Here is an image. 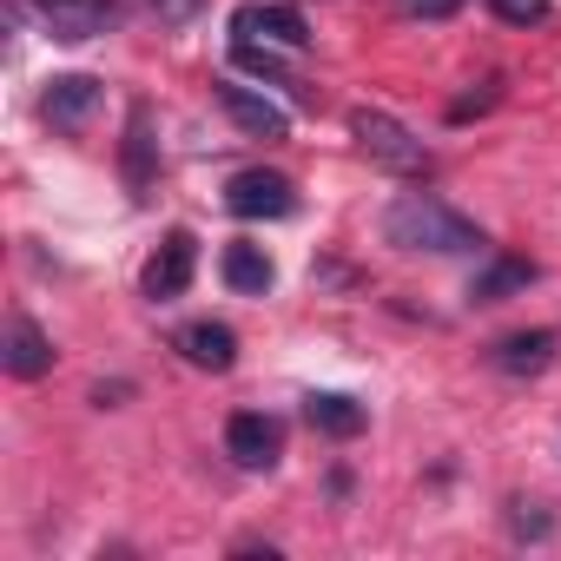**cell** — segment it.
I'll return each mask as SVG.
<instances>
[{
    "label": "cell",
    "mask_w": 561,
    "mask_h": 561,
    "mask_svg": "<svg viewBox=\"0 0 561 561\" xmlns=\"http://www.w3.org/2000/svg\"><path fill=\"white\" fill-rule=\"evenodd\" d=\"M218 106L231 113V126L238 133H251V139H285L291 133V113L277 106V100H264V93H251V87H238V80H225L218 87Z\"/></svg>",
    "instance_id": "ba28073f"
},
{
    "label": "cell",
    "mask_w": 561,
    "mask_h": 561,
    "mask_svg": "<svg viewBox=\"0 0 561 561\" xmlns=\"http://www.w3.org/2000/svg\"><path fill=\"white\" fill-rule=\"evenodd\" d=\"M231 41H257V47H285V54H305L311 47V21L285 0H244L231 14Z\"/></svg>",
    "instance_id": "3957f363"
},
{
    "label": "cell",
    "mask_w": 561,
    "mask_h": 561,
    "mask_svg": "<svg viewBox=\"0 0 561 561\" xmlns=\"http://www.w3.org/2000/svg\"><path fill=\"white\" fill-rule=\"evenodd\" d=\"M462 8V0H397V14H410V21H449Z\"/></svg>",
    "instance_id": "ffe728a7"
},
{
    "label": "cell",
    "mask_w": 561,
    "mask_h": 561,
    "mask_svg": "<svg viewBox=\"0 0 561 561\" xmlns=\"http://www.w3.org/2000/svg\"><path fill=\"white\" fill-rule=\"evenodd\" d=\"M34 14L54 41H100L119 21V0H34Z\"/></svg>",
    "instance_id": "52a82bcc"
},
{
    "label": "cell",
    "mask_w": 561,
    "mask_h": 561,
    "mask_svg": "<svg viewBox=\"0 0 561 561\" xmlns=\"http://www.w3.org/2000/svg\"><path fill=\"white\" fill-rule=\"evenodd\" d=\"M93 106H100V80H93V73H60V80H47V93H41V113H47L60 133H80V126L93 119Z\"/></svg>",
    "instance_id": "30bf717a"
},
{
    "label": "cell",
    "mask_w": 561,
    "mask_h": 561,
    "mask_svg": "<svg viewBox=\"0 0 561 561\" xmlns=\"http://www.w3.org/2000/svg\"><path fill=\"white\" fill-rule=\"evenodd\" d=\"M126 185H133V198L152 192V119H146V106H133V119H126Z\"/></svg>",
    "instance_id": "2e32d148"
},
{
    "label": "cell",
    "mask_w": 561,
    "mask_h": 561,
    "mask_svg": "<svg viewBox=\"0 0 561 561\" xmlns=\"http://www.w3.org/2000/svg\"><path fill=\"white\" fill-rule=\"evenodd\" d=\"M225 205H231L238 218H291V211H298V192H291L285 172L251 165V172H238V179L225 185Z\"/></svg>",
    "instance_id": "8992f818"
},
{
    "label": "cell",
    "mask_w": 561,
    "mask_h": 561,
    "mask_svg": "<svg viewBox=\"0 0 561 561\" xmlns=\"http://www.w3.org/2000/svg\"><path fill=\"white\" fill-rule=\"evenodd\" d=\"M0 364H8V377H21V383H34V377H47L54 370V337L34 324V318H8V344H0Z\"/></svg>",
    "instance_id": "9c48e42d"
},
{
    "label": "cell",
    "mask_w": 561,
    "mask_h": 561,
    "mask_svg": "<svg viewBox=\"0 0 561 561\" xmlns=\"http://www.w3.org/2000/svg\"><path fill=\"white\" fill-rule=\"evenodd\" d=\"M548 528H554V522L541 515V502H508V535H522V541L535 535V541H541Z\"/></svg>",
    "instance_id": "d6986e66"
},
{
    "label": "cell",
    "mask_w": 561,
    "mask_h": 561,
    "mask_svg": "<svg viewBox=\"0 0 561 561\" xmlns=\"http://www.w3.org/2000/svg\"><path fill=\"white\" fill-rule=\"evenodd\" d=\"M285 47H257V41H231V60L244 67V73H257V80H271V87H291V73H285V60H277Z\"/></svg>",
    "instance_id": "e0dca14e"
},
{
    "label": "cell",
    "mask_w": 561,
    "mask_h": 561,
    "mask_svg": "<svg viewBox=\"0 0 561 561\" xmlns=\"http://www.w3.org/2000/svg\"><path fill=\"white\" fill-rule=\"evenodd\" d=\"M225 456L238 469H277V456H285V423L264 416V410H238L225 423Z\"/></svg>",
    "instance_id": "5b68a950"
},
{
    "label": "cell",
    "mask_w": 561,
    "mask_h": 561,
    "mask_svg": "<svg viewBox=\"0 0 561 561\" xmlns=\"http://www.w3.org/2000/svg\"><path fill=\"white\" fill-rule=\"evenodd\" d=\"M152 8H159V21H165V27H185V21L205 8V0H152Z\"/></svg>",
    "instance_id": "44dd1931"
},
{
    "label": "cell",
    "mask_w": 561,
    "mask_h": 561,
    "mask_svg": "<svg viewBox=\"0 0 561 561\" xmlns=\"http://www.w3.org/2000/svg\"><path fill=\"white\" fill-rule=\"evenodd\" d=\"M192 271H198V238L179 225V231H165V244L146 257V271H139V291H146L152 305H172V298H185Z\"/></svg>",
    "instance_id": "277c9868"
},
{
    "label": "cell",
    "mask_w": 561,
    "mask_h": 561,
    "mask_svg": "<svg viewBox=\"0 0 561 561\" xmlns=\"http://www.w3.org/2000/svg\"><path fill=\"white\" fill-rule=\"evenodd\" d=\"M218 271H225V285H231L238 298H264V291L277 285V271H271V257H264L257 244H225Z\"/></svg>",
    "instance_id": "5bb4252c"
},
{
    "label": "cell",
    "mask_w": 561,
    "mask_h": 561,
    "mask_svg": "<svg viewBox=\"0 0 561 561\" xmlns=\"http://www.w3.org/2000/svg\"><path fill=\"white\" fill-rule=\"evenodd\" d=\"M489 357H495V370H508V377H541V370L554 364V331H515V337H502Z\"/></svg>",
    "instance_id": "7c38bea8"
},
{
    "label": "cell",
    "mask_w": 561,
    "mask_h": 561,
    "mask_svg": "<svg viewBox=\"0 0 561 561\" xmlns=\"http://www.w3.org/2000/svg\"><path fill=\"white\" fill-rule=\"evenodd\" d=\"M383 238H390L397 251H430V257H462V251L482 244V231H476L456 205H443L436 192H403V198H390V205H383Z\"/></svg>",
    "instance_id": "6da1fadb"
},
{
    "label": "cell",
    "mask_w": 561,
    "mask_h": 561,
    "mask_svg": "<svg viewBox=\"0 0 561 561\" xmlns=\"http://www.w3.org/2000/svg\"><path fill=\"white\" fill-rule=\"evenodd\" d=\"M305 416H311V430H324V436H357V430H364V403H351V397H337V390H311V397H305Z\"/></svg>",
    "instance_id": "9a60e30c"
},
{
    "label": "cell",
    "mask_w": 561,
    "mask_h": 561,
    "mask_svg": "<svg viewBox=\"0 0 561 561\" xmlns=\"http://www.w3.org/2000/svg\"><path fill=\"white\" fill-rule=\"evenodd\" d=\"M351 139H357L383 172H403V179H423V172H430V146H423L403 119H390V113H377V106H357V113H351Z\"/></svg>",
    "instance_id": "7a4b0ae2"
},
{
    "label": "cell",
    "mask_w": 561,
    "mask_h": 561,
    "mask_svg": "<svg viewBox=\"0 0 561 561\" xmlns=\"http://www.w3.org/2000/svg\"><path fill=\"white\" fill-rule=\"evenodd\" d=\"M535 285V264L528 257H489L476 277H469V298L476 305H502V298H515V291H528Z\"/></svg>",
    "instance_id": "4fadbf2b"
},
{
    "label": "cell",
    "mask_w": 561,
    "mask_h": 561,
    "mask_svg": "<svg viewBox=\"0 0 561 561\" xmlns=\"http://www.w3.org/2000/svg\"><path fill=\"white\" fill-rule=\"evenodd\" d=\"M489 14L508 21V27H541L554 14V0H489Z\"/></svg>",
    "instance_id": "ac0fdd59"
},
{
    "label": "cell",
    "mask_w": 561,
    "mask_h": 561,
    "mask_svg": "<svg viewBox=\"0 0 561 561\" xmlns=\"http://www.w3.org/2000/svg\"><path fill=\"white\" fill-rule=\"evenodd\" d=\"M172 344H179L185 364H198V370H231V364H238V337H231L225 324H211V318H205V324H185Z\"/></svg>",
    "instance_id": "8fae6325"
}]
</instances>
